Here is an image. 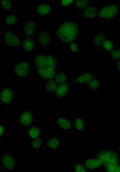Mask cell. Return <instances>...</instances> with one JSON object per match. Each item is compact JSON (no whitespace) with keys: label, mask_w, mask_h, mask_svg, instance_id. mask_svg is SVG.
<instances>
[{"label":"cell","mask_w":120,"mask_h":172,"mask_svg":"<svg viewBox=\"0 0 120 172\" xmlns=\"http://www.w3.org/2000/svg\"><path fill=\"white\" fill-rule=\"evenodd\" d=\"M43 145V141L42 138L39 137L33 139L32 142V149H39L42 147Z\"/></svg>","instance_id":"32"},{"label":"cell","mask_w":120,"mask_h":172,"mask_svg":"<svg viewBox=\"0 0 120 172\" xmlns=\"http://www.w3.org/2000/svg\"><path fill=\"white\" fill-rule=\"evenodd\" d=\"M120 48H117L110 51V53L112 59L117 61L120 59Z\"/></svg>","instance_id":"34"},{"label":"cell","mask_w":120,"mask_h":172,"mask_svg":"<svg viewBox=\"0 0 120 172\" xmlns=\"http://www.w3.org/2000/svg\"><path fill=\"white\" fill-rule=\"evenodd\" d=\"M38 40L40 45L44 48L48 47L50 44L51 36L49 31L45 28L38 30Z\"/></svg>","instance_id":"12"},{"label":"cell","mask_w":120,"mask_h":172,"mask_svg":"<svg viewBox=\"0 0 120 172\" xmlns=\"http://www.w3.org/2000/svg\"><path fill=\"white\" fill-rule=\"evenodd\" d=\"M15 86L9 85L4 88L0 94V102L4 106H8L13 101L14 98Z\"/></svg>","instance_id":"3"},{"label":"cell","mask_w":120,"mask_h":172,"mask_svg":"<svg viewBox=\"0 0 120 172\" xmlns=\"http://www.w3.org/2000/svg\"><path fill=\"white\" fill-rule=\"evenodd\" d=\"M54 79L58 86L65 84L68 82L67 75L62 72H57Z\"/></svg>","instance_id":"25"},{"label":"cell","mask_w":120,"mask_h":172,"mask_svg":"<svg viewBox=\"0 0 120 172\" xmlns=\"http://www.w3.org/2000/svg\"><path fill=\"white\" fill-rule=\"evenodd\" d=\"M45 61L46 67L51 66L56 68L57 66V61L53 56L50 54L45 55Z\"/></svg>","instance_id":"27"},{"label":"cell","mask_w":120,"mask_h":172,"mask_svg":"<svg viewBox=\"0 0 120 172\" xmlns=\"http://www.w3.org/2000/svg\"><path fill=\"white\" fill-rule=\"evenodd\" d=\"M120 168V163H117L106 166L103 170L107 172H119Z\"/></svg>","instance_id":"29"},{"label":"cell","mask_w":120,"mask_h":172,"mask_svg":"<svg viewBox=\"0 0 120 172\" xmlns=\"http://www.w3.org/2000/svg\"><path fill=\"white\" fill-rule=\"evenodd\" d=\"M34 48V40L32 37H27L24 39L22 43V48L24 51L31 52L33 51Z\"/></svg>","instance_id":"20"},{"label":"cell","mask_w":120,"mask_h":172,"mask_svg":"<svg viewBox=\"0 0 120 172\" xmlns=\"http://www.w3.org/2000/svg\"><path fill=\"white\" fill-rule=\"evenodd\" d=\"M97 75L95 73H83L79 74L73 79L71 84H86L94 77Z\"/></svg>","instance_id":"11"},{"label":"cell","mask_w":120,"mask_h":172,"mask_svg":"<svg viewBox=\"0 0 120 172\" xmlns=\"http://www.w3.org/2000/svg\"><path fill=\"white\" fill-rule=\"evenodd\" d=\"M73 169L76 172H88L80 161L74 163Z\"/></svg>","instance_id":"31"},{"label":"cell","mask_w":120,"mask_h":172,"mask_svg":"<svg viewBox=\"0 0 120 172\" xmlns=\"http://www.w3.org/2000/svg\"><path fill=\"white\" fill-rule=\"evenodd\" d=\"M69 49L72 53H76L79 51V48L77 44L72 43L69 46Z\"/></svg>","instance_id":"36"},{"label":"cell","mask_w":120,"mask_h":172,"mask_svg":"<svg viewBox=\"0 0 120 172\" xmlns=\"http://www.w3.org/2000/svg\"><path fill=\"white\" fill-rule=\"evenodd\" d=\"M37 28L36 22L33 20L27 21L24 24V31L27 37H32L34 35Z\"/></svg>","instance_id":"15"},{"label":"cell","mask_w":120,"mask_h":172,"mask_svg":"<svg viewBox=\"0 0 120 172\" xmlns=\"http://www.w3.org/2000/svg\"><path fill=\"white\" fill-rule=\"evenodd\" d=\"M89 2L87 0H77L75 2V5L79 9H83L86 8L89 5Z\"/></svg>","instance_id":"30"},{"label":"cell","mask_w":120,"mask_h":172,"mask_svg":"<svg viewBox=\"0 0 120 172\" xmlns=\"http://www.w3.org/2000/svg\"><path fill=\"white\" fill-rule=\"evenodd\" d=\"M98 14L96 8L92 5H90L84 9L82 13V15L84 18L89 19H94Z\"/></svg>","instance_id":"19"},{"label":"cell","mask_w":120,"mask_h":172,"mask_svg":"<svg viewBox=\"0 0 120 172\" xmlns=\"http://www.w3.org/2000/svg\"><path fill=\"white\" fill-rule=\"evenodd\" d=\"M82 164L88 172L100 170L101 169L103 170V164L101 161L95 157L87 158L84 160Z\"/></svg>","instance_id":"7"},{"label":"cell","mask_w":120,"mask_h":172,"mask_svg":"<svg viewBox=\"0 0 120 172\" xmlns=\"http://www.w3.org/2000/svg\"><path fill=\"white\" fill-rule=\"evenodd\" d=\"M3 38L6 45L8 48H17L20 46V39L11 31H5L4 34Z\"/></svg>","instance_id":"6"},{"label":"cell","mask_w":120,"mask_h":172,"mask_svg":"<svg viewBox=\"0 0 120 172\" xmlns=\"http://www.w3.org/2000/svg\"><path fill=\"white\" fill-rule=\"evenodd\" d=\"M3 167L8 171H14L16 169V161L14 156L10 153H5L2 157Z\"/></svg>","instance_id":"9"},{"label":"cell","mask_w":120,"mask_h":172,"mask_svg":"<svg viewBox=\"0 0 120 172\" xmlns=\"http://www.w3.org/2000/svg\"><path fill=\"white\" fill-rule=\"evenodd\" d=\"M57 124L61 129L70 130L72 129V123L70 119L65 117L59 116L57 119Z\"/></svg>","instance_id":"17"},{"label":"cell","mask_w":120,"mask_h":172,"mask_svg":"<svg viewBox=\"0 0 120 172\" xmlns=\"http://www.w3.org/2000/svg\"><path fill=\"white\" fill-rule=\"evenodd\" d=\"M72 126L76 131L83 132L86 129V121L83 118L77 117L74 120Z\"/></svg>","instance_id":"18"},{"label":"cell","mask_w":120,"mask_h":172,"mask_svg":"<svg viewBox=\"0 0 120 172\" xmlns=\"http://www.w3.org/2000/svg\"><path fill=\"white\" fill-rule=\"evenodd\" d=\"M103 48L106 51H110L113 49V44L110 40L105 39L103 44Z\"/></svg>","instance_id":"33"},{"label":"cell","mask_w":120,"mask_h":172,"mask_svg":"<svg viewBox=\"0 0 120 172\" xmlns=\"http://www.w3.org/2000/svg\"><path fill=\"white\" fill-rule=\"evenodd\" d=\"M17 20L16 16L14 14H11L5 17V24L7 26H12L16 24Z\"/></svg>","instance_id":"28"},{"label":"cell","mask_w":120,"mask_h":172,"mask_svg":"<svg viewBox=\"0 0 120 172\" xmlns=\"http://www.w3.org/2000/svg\"><path fill=\"white\" fill-rule=\"evenodd\" d=\"M51 5L47 3H40L35 8V13L40 16L47 15L51 11Z\"/></svg>","instance_id":"16"},{"label":"cell","mask_w":120,"mask_h":172,"mask_svg":"<svg viewBox=\"0 0 120 172\" xmlns=\"http://www.w3.org/2000/svg\"><path fill=\"white\" fill-rule=\"evenodd\" d=\"M46 144L49 148L56 149L60 146L59 139L55 136L51 137L47 140Z\"/></svg>","instance_id":"23"},{"label":"cell","mask_w":120,"mask_h":172,"mask_svg":"<svg viewBox=\"0 0 120 172\" xmlns=\"http://www.w3.org/2000/svg\"><path fill=\"white\" fill-rule=\"evenodd\" d=\"M58 86L54 79L46 81L45 84V88L47 92L50 94H55Z\"/></svg>","instance_id":"24"},{"label":"cell","mask_w":120,"mask_h":172,"mask_svg":"<svg viewBox=\"0 0 120 172\" xmlns=\"http://www.w3.org/2000/svg\"><path fill=\"white\" fill-rule=\"evenodd\" d=\"M0 4L2 8L6 11H9L11 8L12 2L10 0H2Z\"/></svg>","instance_id":"35"},{"label":"cell","mask_w":120,"mask_h":172,"mask_svg":"<svg viewBox=\"0 0 120 172\" xmlns=\"http://www.w3.org/2000/svg\"><path fill=\"white\" fill-rule=\"evenodd\" d=\"M34 64L36 68H45V55L42 54H37L34 57Z\"/></svg>","instance_id":"22"},{"label":"cell","mask_w":120,"mask_h":172,"mask_svg":"<svg viewBox=\"0 0 120 172\" xmlns=\"http://www.w3.org/2000/svg\"><path fill=\"white\" fill-rule=\"evenodd\" d=\"M0 159H1V157H0Z\"/></svg>","instance_id":"40"},{"label":"cell","mask_w":120,"mask_h":172,"mask_svg":"<svg viewBox=\"0 0 120 172\" xmlns=\"http://www.w3.org/2000/svg\"><path fill=\"white\" fill-rule=\"evenodd\" d=\"M118 13V8L115 5L105 6L99 11L98 15L101 19H110L115 18Z\"/></svg>","instance_id":"4"},{"label":"cell","mask_w":120,"mask_h":172,"mask_svg":"<svg viewBox=\"0 0 120 172\" xmlns=\"http://www.w3.org/2000/svg\"><path fill=\"white\" fill-rule=\"evenodd\" d=\"M37 69L39 76L46 81L54 79L57 72L56 68L51 66Z\"/></svg>","instance_id":"10"},{"label":"cell","mask_w":120,"mask_h":172,"mask_svg":"<svg viewBox=\"0 0 120 172\" xmlns=\"http://www.w3.org/2000/svg\"><path fill=\"white\" fill-rule=\"evenodd\" d=\"M106 37L105 33L102 32H98L95 34L93 39V43L97 51H100L104 49L103 44Z\"/></svg>","instance_id":"14"},{"label":"cell","mask_w":120,"mask_h":172,"mask_svg":"<svg viewBox=\"0 0 120 172\" xmlns=\"http://www.w3.org/2000/svg\"><path fill=\"white\" fill-rule=\"evenodd\" d=\"M79 33L78 24L73 21L61 22L57 28L56 34L62 43H71L77 38Z\"/></svg>","instance_id":"1"},{"label":"cell","mask_w":120,"mask_h":172,"mask_svg":"<svg viewBox=\"0 0 120 172\" xmlns=\"http://www.w3.org/2000/svg\"><path fill=\"white\" fill-rule=\"evenodd\" d=\"M40 129L36 126H31L28 128V134L32 139H35L40 136Z\"/></svg>","instance_id":"26"},{"label":"cell","mask_w":120,"mask_h":172,"mask_svg":"<svg viewBox=\"0 0 120 172\" xmlns=\"http://www.w3.org/2000/svg\"><path fill=\"white\" fill-rule=\"evenodd\" d=\"M14 73L18 77L24 78L30 74L31 65L26 61H22L14 66Z\"/></svg>","instance_id":"5"},{"label":"cell","mask_w":120,"mask_h":172,"mask_svg":"<svg viewBox=\"0 0 120 172\" xmlns=\"http://www.w3.org/2000/svg\"><path fill=\"white\" fill-rule=\"evenodd\" d=\"M70 83H66L58 85L55 93V98L56 100H60L67 96L69 93L71 88Z\"/></svg>","instance_id":"13"},{"label":"cell","mask_w":120,"mask_h":172,"mask_svg":"<svg viewBox=\"0 0 120 172\" xmlns=\"http://www.w3.org/2000/svg\"><path fill=\"white\" fill-rule=\"evenodd\" d=\"M74 2L73 0H63L61 1V4L63 7H68L72 5Z\"/></svg>","instance_id":"37"},{"label":"cell","mask_w":120,"mask_h":172,"mask_svg":"<svg viewBox=\"0 0 120 172\" xmlns=\"http://www.w3.org/2000/svg\"><path fill=\"white\" fill-rule=\"evenodd\" d=\"M6 134V131L4 126L0 123V138L4 136Z\"/></svg>","instance_id":"38"},{"label":"cell","mask_w":120,"mask_h":172,"mask_svg":"<svg viewBox=\"0 0 120 172\" xmlns=\"http://www.w3.org/2000/svg\"><path fill=\"white\" fill-rule=\"evenodd\" d=\"M95 157L101 161L103 167L108 165L120 163L119 150L99 149L95 153Z\"/></svg>","instance_id":"2"},{"label":"cell","mask_w":120,"mask_h":172,"mask_svg":"<svg viewBox=\"0 0 120 172\" xmlns=\"http://www.w3.org/2000/svg\"><path fill=\"white\" fill-rule=\"evenodd\" d=\"M33 122V114L30 109H26L20 114L19 125L21 128H28L32 125Z\"/></svg>","instance_id":"8"},{"label":"cell","mask_w":120,"mask_h":172,"mask_svg":"<svg viewBox=\"0 0 120 172\" xmlns=\"http://www.w3.org/2000/svg\"><path fill=\"white\" fill-rule=\"evenodd\" d=\"M120 59L117 61L116 64V68L118 70H120Z\"/></svg>","instance_id":"39"},{"label":"cell","mask_w":120,"mask_h":172,"mask_svg":"<svg viewBox=\"0 0 120 172\" xmlns=\"http://www.w3.org/2000/svg\"><path fill=\"white\" fill-rule=\"evenodd\" d=\"M87 89L89 91H98L101 88V83L98 78L94 77L87 84Z\"/></svg>","instance_id":"21"}]
</instances>
